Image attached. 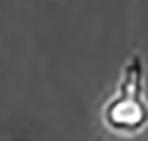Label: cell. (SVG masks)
Listing matches in <instances>:
<instances>
[{
  "label": "cell",
  "instance_id": "obj_1",
  "mask_svg": "<svg viewBox=\"0 0 148 141\" xmlns=\"http://www.w3.org/2000/svg\"><path fill=\"white\" fill-rule=\"evenodd\" d=\"M102 123L120 136H138L148 127L146 67L141 53H132L123 64L116 92L102 108Z\"/></svg>",
  "mask_w": 148,
  "mask_h": 141
}]
</instances>
